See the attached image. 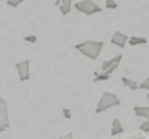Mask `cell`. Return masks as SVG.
I'll return each instance as SVG.
<instances>
[{"instance_id":"6da1fadb","label":"cell","mask_w":149,"mask_h":139,"mask_svg":"<svg viewBox=\"0 0 149 139\" xmlns=\"http://www.w3.org/2000/svg\"><path fill=\"white\" fill-rule=\"evenodd\" d=\"M74 48L77 49L82 56H85V57H88V59L95 61V59H98L102 49H103V43H102V41H95V39H87V41L77 43Z\"/></svg>"},{"instance_id":"7a4b0ae2","label":"cell","mask_w":149,"mask_h":139,"mask_svg":"<svg viewBox=\"0 0 149 139\" xmlns=\"http://www.w3.org/2000/svg\"><path fill=\"white\" fill-rule=\"evenodd\" d=\"M120 105H121V100L118 98L116 93H113V92H103L100 100H98V105H97V108H95V113H103L107 110L116 108Z\"/></svg>"},{"instance_id":"3957f363","label":"cell","mask_w":149,"mask_h":139,"mask_svg":"<svg viewBox=\"0 0 149 139\" xmlns=\"http://www.w3.org/2000/svg\"><path fill=\"white\" fill-rule=\"evenodd\" d=\"M74 8L77 10V12L84 13V15H87V17H90L93 13H100L102 10H103V8H100L93 0H80V2H75Z\"/></svg>"},{"instance_id":"277c9868","label":"cell","mask_w":149,"mask_h":139,"mask_svg":"<svg viewBox=\"0 0 149 139\" xmlns=\"http://www.w3.org/2000/svg\"><path fill=\"white\" fill-rule=\"evenodd\" d=\"M10 128V116H8V105L7 100H3L0 97V134L3 133L5 129Z\"/></svg>"},{"instance_id":"5b68a950","label":"cell","mask_w":149,"mask_h":139,"mask_svg":"<svg viewBox=\"0 0 149 139\" xmlns=\"http://www.w3.org/2000/svg\"><path fill=\"white\" fill-rule=\"evenodd\" d=\"M15 69H17V74L20 82H28L30 80V69H31V62L30 59H25V61H20L15 64Z\"/></svg>"},{"instance_id":"8992f818","label":"cell","mask_w":149,"mask_h":139,"mask_svg":"<svg viewBox=\"0 0 149 139\" xmlns=\"http://www.w3.org/2000/svg\"><path fill=\"white\" fill-rule=\"evenodd\" d=\"M121 59H123L121 54L111 57V59H107L105 62H102V70H107L108 74H113L115 70L118 69V65H120V62H121Z\"/></svg>"},{"instance_id":"52a82bcc","label":"cell","mask_w":149,"mask_h":139,"mask_svg":"<svg viewBox=\"0 0 149 139\" xmlns=\"http://www.w3.org/2000/svg\"><path fill=\"white\" fill-rule=\"evenodd\" d=\"M128 38H130L128 35H125V33H121L120 30H116L113 33V36H111V44L118 46V48H125L126 43H128Z\"/></svg>"},{"instance_id":"ba28073f","label":"cell","mask_w":149,"mask_h":139,"mask_svg":"<svg viewBox=\"0 0 149 139\" xmlns=\"http://www.w3.org/2000/svg\"><path fill=\"white\" fill-rule=\"evenodd\" d=\"M133 111H134L136 116L144 118V120H149V106H141V105H138V106L133 108Z\"/></svg>"},{"instance_id":"9c48e42d","label":"cell","mask_w":149,"mask_h":139,"mask_svg":"<svg viewBox=\"0 0 149 139\" xmlns=\"http://www.w3.org/2000/svg\"><path fill=\"white\" fill-rule=\"evenodd\" d=\"M123 133V126H121V121H120L118 118H115L113 121H111V131H110V134L111 136H118Z\"/></svg>"},{"instance_id":"30bf717a","label":"cell","mask_w":149,"mask_h":139,"mask_svg":"<svg viewBox=\"0 0 149 139\" xmlns=\"http://www.w3.org/2000/svg\"><path fill=\"white\" fill-rule=\"evenodd\" d=\"M128 43L131 46H143V44H148V38H144V36H130Z\"/></svg>"},{"instance_id":"8fae6325","label":"cell","mask_w":149,"mask_h":139,"mask_svg":"<svg viewBox=\"0 0 149 139\" xmlns=\"http://www.w3.org/2000/svg\"><path fill=\"white\" fill-rule=\"evenodd\" d=\"M70 10H72V0H61V5H59L61 15H69Z\"/></svg>"},{"instance_id":"7c38bea8","label":"cell","mask_w":149,"mask_h":139,"mask_svg":"<svg viewBox=\"0 0 149 139\" xmlns=\"http://www.w3.org/2000/svg\"><path fill=\"white\" fill-rule=\"evenodd\" d=\"M108 79H111V74H108L107 70H102V72H95L93 74V82H105Z\"/></svg>"},{"instance_id":"4fadbf2b","label":"cell","mask_w":149,"mask_h":139,"mask_svg":"<svg viewBox=\"0 0 149 139\" xmlns=\"http://www.w3.org/2000/svg\"><path fill=\"white\" fill-rule=\"evenodd\" d=\"M121 83L125 87H128L130 90H138V88H139V83L134 82L133 79H128V77H121Z\"/></svg>"},{"instance_id":"5bb4252c","label":"cell","mask_w":149,"mask_h":139,"mask_svg":"<svg viewBox=\"0 0 149 139\" xmlns=\"http://www.w3.org/2000/svg\"><path fill=\"white\" fill-rule=\"evenodd\" d=\"M23 2H26V0H7V5L12 7V8H17V7H20Z\"/></svg>"},{"instance_id":"9a60e30c","label":"cell","mask_w":149,"mask_h":139,"mask_svg":"<svg viewBox=\"0 0 149 139\" xmlns=\"http://www.w3.org/2000/svg\"><path fill=\"white\" fill-rule=\"evenodd\" d=\"M105 7L110 10H115V8H118V3L115 0H105Z\"/></svg>"},{"instance_id":"2e32d148","label":"cell","mask_w":149,"mask_h":139,"mask_svg":"<svg viewBox=\"0 0 149 139\" xmlns=\"http://www.w3.org/2000/svg\"><path fill=\"white\" fill-rule=\"evenodd\" d=\"M139 131L141 133H149V120H144V123H141Z\"/></svg>"},{"instance_id":"e0dca14e","label":"cell","mask_w":149,"mask_h":139,"mask_svg":"<svg viewBox=\"0 0 149 139\" xmlns=\"http://www.w3.org/2000/svg\"><path fill=\"white\" fill-rule=\"evenodd\" d=\"M139 88H143V90H148V92H149V77L144 79V80L139 83Z\"/></svg>"},{"instance_id":"ac0fdd59","label":"cell","mask_w":149,"mask_h":139,"mask_svg":"<svg viewBox=\"0 0 149 139\" xmlns=\"http://www.w3.org/2000/svg\"><path fill=\"white\" fill-rule=\"evenodd\" d=\"M25 41H26V43H36L38 38H36L35 35H30V36H25Z\"/></svg>"},{"instance_id":"d6986e66","label":"cell","mask_w":149,"mask_h":139,"mask_svg":"<svg viewBox=\"0 0 149 139\" xmlns=\"http://www.w3.org/2000/svg\"><path fill=\"white\" fill-rule=\"evenodd\" d=\"M62 113H64V118H67V120L70 118V110L69 108H62Z\"/></svg>"},{"instance_id":"ffe728a7","label":"cell","mask_w":149,"mask_h":139,"mask_svg":"<svg viewBox=\"0 0 149 139\" xmlns=\"http://www.w3.org/2000/svg\"><path fill=\"white\" fill-rule=\"evenodd\" d=\"M72 136H74V134H72V133H67V134H64V136H61V138H72Z\"/></svg>"}]
</instances>
